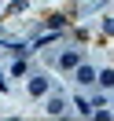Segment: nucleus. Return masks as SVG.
<instances>
[{"label":"nucleus","mask_w":114,"mask_h":121,"mask_svg":"<svg viewBox=\"0 0 114 121\" xmlns=\"http://www.w3.org/2000/svg\"><path fill=\"white\" fill-rule=\"evenodd\" d=\"M77 81H81V84H88V81H96V73H92L88 66H77Z\"/></svg>","instance_id":"nucleus-1"},{"label":"nucleus","mask_w":114,"mask_h":121,"mask_svg":"<svg viewBox=\"0 0 114 121\" xmlns=\"http://www.w3.org/2000/svg\"><path fill=\"white\" fill-rule=\"evenodd\" d=\"M44 88H48V81H44V77H33V81H30V92H33V95H41Z\"/></svg>","instance_id":"nucleus-2"},{"label":"nucleus","mask_w":114,"mask_h":121,"mask_svg":"<svg viewBox=\"0 0 114 121\" xmlns=\"http://www.w3.org/2000/svg\"><path fill=\"white\" fill-rule=\"evenodd\" d=\"M59 66H77V52H66V55L59 59Z\"/></svg>","instance_id":"nucleus-3"},{"label":"nucleus","mask_w":114,"mask_h":121,"mask_svg":"<svg viewBox=\"0 0 114 121\" xmlns=\"http://www.w3.org/2000/svg\"><path fill=\"white\" fill-rule=\"evenodd\" d=\"M99 81H103L107 88H114V70H107V73H99Z\"/></svg>","instance_id":"nucleus-4"},{"label":"nucleus","mask_w":114,"mask_h":121,"mask_svg":"<svg viewBox=\"0 0 114 121\" xmlns=\"http://www.w3.org/2000/svg\"><path fill=\"white\" fill-rule=\"evenodd\" d=\"M48 114H63V99H52L48 103Z\"/></svg>","instance_id":"nucleus-5"}]
</instances>
